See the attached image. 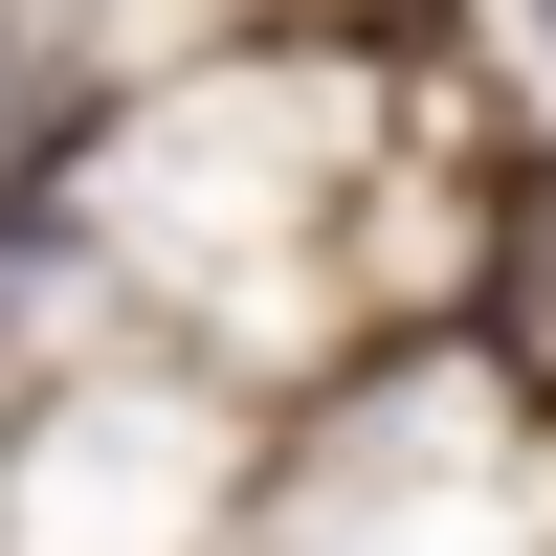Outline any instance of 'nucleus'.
I'll list each match as a JSON object with an SVG mask.
<instances>
[{"mask_svg": "<svg viewBox=\"0 0 556 556\" xmlns=\"http://www.w3.org/2000/svg\"><path fill=\"white\" fill-rule=\"evenodd\" d=\"M534 45H556V0H534Z\"/></svg>", "mask_w": 556, "mask_h": 556, "instance_id": "obj_1", "label": "nucleus"}]
</instances>
